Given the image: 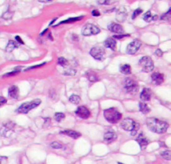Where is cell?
<instances>
[{
  "label": "cell",
  "instance_id": "cell-1",
  "mask_svg": "<svg viewBox=\"0 0 171 164\" xmlns=\"http://www.w3.org/2000/svg\"><path fill=\"white\" fill-rule=\"evenodd\" d=\"M146 125L148 126V128L152 131V132L159 133V134L165 133L169 127V124L167 122L162 121V120H159V119L154 118V117L147 118Z\"/></svg>",
  "mask_w": 171,
  "mask_h": 164
},
{
  "label": "cell",
  "instance_id": "cell-2",
  "mask_svg": "<svg viewBox=\"0 0 171 164\" xmlns=\"http://www.w3.org/2000/svg\"><path fill=\"white\" fill-rule=\"evenodd\" d=\"M103 115L108 122L110 123H117L119 122L121 118H122V114H121L116 108L111 107V108H107L103 111Z\"/></svg>",
  "mask_w": 171,
  "mask_h": 164
},
{
  "label": "cell",
  "instance_id": "cell-3",
  "mask_svg": "<svg viewBox=\"0 0 171 164\" xmlns=\"http://www.w3.org/2000/svg\"><path fill=\"white\" fill-rule=\"evenodd\" d=\"M41 104V100L40 99H34L29 102H25L22 103V104L16 109V113H21V114H27L30 110L38 107Z\"/></svg>",
  "mask_w": 171,
  "mask_h": 164
},
{
  "label": "cell",
  "instance_id": "cell-4",
  "mask_svg": "<svg viewBox=\"0 0 171 164\" xmlns=\"http://www.w3.org/2000/svg\"><path fill=\"white\" fill-rule=\"evenodd\" d=\"M139 65L142 69V71H144L146 73H149L154 69V63L153 60L149 56H143L139 60Z\"/></svg>",
  "mask_w": 171,
  "mask_h": 164
},
{
  "label": "cell",
  "instance_id": "cell-5",
  "mask_svg": "<svg viewBox=\"0 0 171 164\" xmlns=\"http://www.w3.org/2000/svg\"><path fill=\"white\" fill-rule=\"evenodd\" d=\"M89 54L97 61H103L105 59V49L100 46H94L90 49Z\"/></svg>",
  "mask_w": 171,
  "mask_h": 164
},
{
  "label": "cell",
  "instance_id": "cell-6",
  "mask_svg": "<svg viewBox=\"0 0 171 164\" xmlns=\"http://www.w3.org/2000/svg\"><path fill=\"white\" fill-rule=\"evenodd\" d=\"M100 28L98 26L94 25V24H90L88 23L86 24L83 28H82L81 33L83 36H91V35H97L100 33Z\"/></svg>",
  "mask_w": 171,
  "mask_h": 164
},
{
  "label": "cell",
  "instance_id": "cell-7",
  "mask_svg": "<svg viewBox=\"0 0 171 164\" xmlns=\"http://www.w3.org/2000/svg\"><path fill=\"white\" fill-rule=\"evenodd\" d=\"M138 83L134 80V79H131V78H126L124 80V88L126 90L127 93L130 94H134L138 90Z\"/></svg>",
  "mask_w": 171,
  "mask_h": 164
},
{
  "label": "cell",
  "instance_id": "cell-8",
  "mask_svg": "<svg viewBox=\"0 0 171 164\" xmlns=\"http://www.w3.org/2000/svg\"><path fill=\"white\" fill-rule=\"evenodd\" d=\"M141 47V41L139 39H134L132 42H130L127 45V48H126V52L130 55H134L137 52L139 51V49Z\"/></svg>",
  "mask_w": 171,
  "mask_h": 164
},
{
  "label": "cell",
  "instance_id": "cell-9",
  "mask_svg": "<svg viewBox=\"0 0 171 164\" xmlns=\"http://www.w3.org/2000/svg\"><path fill=\"white\" fill-rule=\"evenodd\" d=\"M75 113H76L77 116L82 118V119H87V118H89L90 115H91L90 110L86 106H79L78 108L76 109Z\"/></svg>",
  "mask_w": 171,
  "mask_h": 164
},
{
  "label": "cell",
  "instance_id": "cell-10",
  "mask_svg": "<svg viewBox=\"0 0 171 164\" xmlns=\"http://www.w3.org/2000/svg\"><path fill=\"white\" fill-rule=\"evenodd\" d=\"M164 75L160 72H154L151 75V81L154 85H160L164 82Z\"/></svg>",
  "mask_w": 171,
  "mask_h": 164
},
{
  "label": "cell",
  "instance_id": "cell-11",
  "mask_svg": "<svg viewBox=\"0 0 171 164\" xmlns=\"http://www.w3.org/2000/svg\"><path fill=\"white\" fill-rule=\"evenodd\" d=\"M117 139V135L114 132L113 130H107L105 133H104V140H105L108 144H111Z\"/></svg>",
  "mask_w": 171,
  "mask_h": 164
},
{
  "label": "cell",
  "instance_id": "cell-12",
  "mask_svg": "<svg viewBox=\"0 0 171 164\" xmlns=\"http://www.w3.org/2000/svg\"><path fill=\"white\" fill-rule=\"evenodd\" d=\"M108 30L113 32V33H115V34H122V33H124L123 27L121 26L120 24L115 23V22H112V23H110L108 25Z\"/></svg>",
  "mask_w": 171,
  "mask_h": 164
},
{
  "label": "cell",
  "instance_id": "cell-13",
  "mask_svg": "<svg viewBox=\"0 0 171 164\" xmlns=\"http://www.w3.org/2000/svg\"><path fill=\"white\" fill-rule=\"evenodd\" d=\"M135 121L131 118H125L123 119V121L121 122V128L124 129L125 131H131L132 128L134 126Z\"/></svg>",
  "mask_w": 171,
  "mask_h": 164
},
{
  "label": "cell",
  "instance_id": "cell-14",
  "mask_svg": "<svg viewBox=\"0 0 171 164\" xmlns=\"http://www.w3.org/2000/svg\"><path fill=\"white\" fill-rule=\"evenodd\" d=\"M14 123L12 122H8L6 124H4L1 130H0V133L2 134V136H9V134L12 132L13 130V127H14Z\"/></svg>",
  "mask_w": 171,
  "mask_h": 164
},
{
  "label": "cell",
  "instance_id": "cell-15",
  "mask_svg": "<svg viewBox=\"0 0 171 164\" xmlns=\"http://www.w3.org/2000/svg\"><path fill=\"white\" fill-rule=\"evenodd\" d=\"M104 46L108 49H111L112 51H115L117 48V41L115 40L113 37H109L104 41Z\"/></svg>",
  "mask_w": 171,
  "mask_h": 164
},
{
  "label": "cell",
  "instance_id": "cell-16",
  "mask_svg": "<svg viewBox=\"0 0 171 164\" xmlns=\"http://www.w3.org/2000/svg\"><path fill=\"white\" fill-rule=\"evenodd\" d=\"M136 141L138 142V144L140 146V148L141 149H145L147 145L149 144V141H148V139L144 136V134L143 133H140L138 136H137V138H136Z\"/></svg>",
  "mask_w": 171,
  "mask_h": 164
},
{
  "label": "cell",
  "instance_id": "cell-17",
  "mask_svg": "<svg viewBox=\"0 0 171 164\" xmlns=\"http://www.w3.org/2000/svg\"><path fill=\"white\" fill-rule=\"evenodd\" d=\"M8 95L10 98H12V99H17L18 98V95H19V89L18 87L16 85H12L9 87L8 89Z\"/></svg>",
  "mask_w": 171,
  "mask_h": 164
},
{
  "label": "cell",
  "instance_id": "cell-18",
  "mask_svg": "<svg viewBox=\"0 0 171 164\" xmlns=\"http://www.w3.org/2000/svg\"><path fill=\"white\" fill-rule=\"evenodd\" d=\"M151 90L149 88H143L140 93V99L142 101H149L151 99Z\"/></svg>",
  "mask_w": 171,
  "mask_h": 164
},
{
  "label": "cell",
  "instance_id": "cell-19",
  "mask_svg": "<svg viewBox=\"0 0 171 164\" xmlns=\"http://www.w3.org/2000/svg\"><path fill=\"white\" fill-rule=\"evenodd\" d=\"M126 17H127V11H126L125 8H120L117 11V15H116V19L119 22H124L126 20Z\"/></svg>",
  "mask_w": 171,
  "mask_h": 164
},
{
  "label": "cell",
  "instance_id": "cell-20",
  "mask_svg": "<svg viewBox=\"0 0 171 164\" xmlns=\"http://www.w3.org/2000/svg\"><path fill=\"white\" fill-rule=\"evenodd\" d=\"M60 133L67 135V136H69V137L73 138V139H77L81 136V134L79 132H77V131H75V130H63Z\"/></svg>",
  "mask_w": 171,
  "mask_h": 164
},
{
  "label": "cell",
  "instance_id": "cell-21",
  "mask_svg": "<svg viewBox=\"0 0 171 164\" xmlns=\"http://www.w3.org/2000/svg\"><path fill=\"white\" fill-rule=\"evenodd\" d=\"M158 17H159L158 15H152L151 11H147L144 15H143L142 18H143V20H144V21H146V22H151V21H153V20L159 19Z\"/></svg>",
  "mask_w": 171,
  "mask_h": 164
},
{
  "label": "cell",
  "instance_id": "cell-22",
  "mask_svg": "<svg viewBox=\"0 0 171 164\" xmlns=\"http://www.w3.org/2000/svg\"><path fill=\"white\" fill-rule=\"evenodd\" d=\"M84 18V16H78V17H71L69 19H66V20H63L61 22H59L58 24L56 25H61V24H69V23H73V22H76V21H80ZM55 25V26H56Z\"/></svg>",
  "mask_w": 171,
  "mask_h": 164
},
{
  "label": "cell",
  "instance_id": "cell-23",
  "mask_svg": "<svg viewBox=\"0 0 171 164\" xmlns=\"http://www.w3.org/2000/svg\"><path fill=\"white\" fill-rule=\"evenodd\" d=\"M86 77L87 79L89 80L92 83H94V82H97L99 80L98 76L95 72H93V71H87L86 72Z\"/></svg>",
  "mask_w": 171,
  "mask_h": 164
},
{
  "label": "cell",
  "instance_id": "cell-24",
  "mask_svg": "<svg viewBox=\"0 0 171 164\" xmlns=\"http://www.w3.org/2000/svg\"><path fill=\"white\" fill-rule=\"evenodd\" d=\"M119 70H120V72L122 73V74H125V75H128V74H131V66L129 64H122V65H120V67H119Z\"/></svg>",
  "mask_w": 171,
  "mask_h": 164
},
{
  "label": "cell",
  "instance_id": "cell-25",
  "mask_svg": "<svg viewBox=\"0 0 171 164\" xmlns=\"http://www.w3.org/2000/svg\"><path fill=\"white\" fill-rule=\"evenodd\" d=\"M18 47V44L16 41H13V40H9L8 43H7V46H6V51L7 52H12L14 49H16Z\"/></svg>",
  "mask_w": 171,
  "mask_h": 164
},
{
  "label": "cell",
  "instance_id": "cell-26",
  "mask_svg": "<svg viewBox=\"0 0 171 164\" xmlns=\"http://www.w3.org/2000/svg\"><path fill=\"white\" fill-rule=\"evenodd\" d=\"M138 107H139V110L141 111V113H143V114H147L148 112H150V108L148 107L146 103L140 102L138 104Z\"/></svg>",
  "mask_w": 171,
  "mask_h": 164
},
{
  "label": "cell",
  "instance_id": "cell-27",
  "mask_svg": "<svg viewBox=\"0 0 171 164\" xmlns=\"http://www.w3.org/2000/svg\"><path fill=\"white\" fill-rule=\"evenodd\" d=\"M69 101L72 103V104H79L80 101H81V98L78 96V95H76V94H72L70 97H69Z\"/></svg>",
  "mask_w": 171,
  "mask_h": 164
},
{
  "label": "cell",
  "instance_id": "cell-28",
  "mask_svg": "<svg viewBox=\"0 0 171 164\" xmlns=\"http://www.w3.org/2000/svg\"><path fill=\"white\" fill-rule=\"evenodd\" d=\"M22 67L21 66H18V67H15L13 71H11V72H8L5 75H3V77H9V76H14V75H17L18 73H20Z\"/></svg>",
  "mask_w": 171,
  "mask_h": 164
},
{
  "label": "cell",
  "instance_id": "cell-29",
  "mask_svg": "<svg viewBox=\"0 0 171 164\" xmlns=\"http://www.w3.org/2000/svg\"><path fill=\"white\" fill-rule=\"evenodd\" d=\"M57 63H58V65H60V66H62V67H65V66H67V65H68L67 59L64 58V57H58Z\"/></svg>",
  "mask_w": 171,
  "mask_h": 164
},
{
  "label": "cell",
  "instance_id": "cell-30",
  "mask_svg": "<svg viewBox=\"0 0 171 164\" xmlns=\"http://www.w3.org/2000/svg\"><path fill=\"white\" fill-rule=\"evenodd\" d=\"M54 118H55V120H56V121L61 122L62 120L65 118V114L62 113V112H56V113H55V115H54Z\"/></svg>",
  "mask_w": 171,
  "mask_h": 164
},
{
  "label": "cell",
  "instance_id": "cell-31",
  "mask_svg": "<svg viewBox=\"0 0 171 164\" xmlns=\"http://www.w3.org/2000/svg\"><path fill=\"white\" fill-rule=\"evenodd\" d=\"M13 16V12H11V10H7L6 12H4L2 14V19H5V20H10L11 18H12Z\"/></svg>",
  "mask_w": 171,
  "mask_h": 164
},
{
  "label": "cell",
  "instance_id": "cell-32",
  "mask_svg": "<svg viewBox=\"0 0 171 164\" xmlns=\"http://www.w3.org/2000/svg\"><path fill=\"white\" fill-rule=\"evenodd\" d=\"M170 13H171V8H169L168 9V11L166 12V13H164V14H162L160 17H159V19L160 20H166V21H169L170 20Z\"/></svg>",
  "mask_w": 171,
  "mask_h": 164
},
{
  "label": "cell",
  "instance_id": "cell-33",
  "mask_svg": "<svg viewBox=\"0 0 171 164\" xmlns=\"http://www.w3.org/2000/svg\"><path fill=\"white\" fill-rule=\"evenodd\" d=\"M161 156L163 157V159L165 160H170L171 158V152L167 149V150H164L161 152Z\"/></svg>",
  "mask_w": 171,
  "mask_h": 164
},
{
  "label": "cell",
  "instance_id": "cell-34",
  "mask_svg": "<svg viewBox=\"0 0 171 164\" xmlns=\"http://www.w3.org/2000/svg\"><path fill=\"white\" fill-rule=\"evenodd\" d=\"M142 12H143V10H142L141 8H137V9H135L134 11H133V13H132V19H133V20L136 19Z\"/></svg>",
  "mask_w": 171,
  "mask_h": 164
},
{
  "label": "cell",
  "instance_id": "cell-35",
  "mask_svg": "<svg viewBox=\"0 0 171 164\" xmlns=\"http://www.w3.org/2000/svg\"><path fill=\"white\" fill-rule=\"evenodd\" d=\"M139 127H140V124H139V123H137V122H135L133 128H132V130L130 131V132H131V135H136L137 132H138V130H139Z\"/></svg>",
  "mask_w": 171,
  "mask_h": 164
},
{
  "label": "cell",
  "instance_id": "cell-36",
  "mask_svg": "<svg viewBox=\"0 0 171 164\" xmlns=\"http://www.w3.org/2000/svg\"><path fill=\"white\" fill-rule=\"evenodd\" d=\"M50 146L54 149H60V148H62V147H63L62 144L59 143V142H52V143L50 144Z\"/></svg>",
  "mask_w": 171,
  "mask_h": 164
},
{
  "label": "cell",
  "instance_id": "cell-37",
  "mask_svg": "<svg viewBox=\"0 0 171 164\" xmlns=\"http://www.w3.org/2000/svg\"><path fill=\"white\" fill-rule=\"evenodd\" d=\"M130 35L129 34H124V33H122V34H115L114 36H113V38L115 40H117V39H122V38H125V37H129Z\"/></svg>",
  "mask_w": 171,
  "mask_h": 164
},
{
  "label": "cell",
  "instance_id": "cell-38",
  "mask_svg": "<svg viewBox=\"0 0 171 164\" xmlns=\"http://www.w3.org/2000/svg\"><path fill=\"white\" fill-rule=\"evenodd\" d=\"M97 2L100 5H106V4L108 5V4L113 3V0H97Z\"/></svg>",
  "mask_w": 171,
  "mask_h": 164
},
{
  "label": "cell",
  "instance_id": "cell-39",
  "mask_svg": "<svg viewBox=\"0 0 171 164\" xmlns=\"http://www.w3.org/2000/svg\"><path fill=\"white\" fill-rule=\"evenodd\" d=\"M45 64H46V62H43V63L38 64V65H34V66H31V67L26 68V69H25V71H27V70H31V69H35V68H39V67H42V66H44V65H45Z\"/></svg>",
  "mask_w": 171,
  "mask_h": 164
},
{
  "label": "cell",
  "instance_id": "cell-40",
  "mask_svg": "<svg viewBox=\"0 0 171 164\" xmlns=\"http://www.w3.org/2000/svg\"><path fill=\"white\" fill-rule=\"evenodd\" d=\"M63 74H64V75H75V74H76V70H74V69H70V70H68V71H64Z\"/></svg>",
  "mask_w": 171,
  "mask_h": 164
},
{
  "label": "cell",
  "instance_id": "cell-41",
  "mask_svg": "<svg viewBox=\"0 0 171 164\" xmlns=\"http://www.w3.org/2000/svg\"><path fill=\"white\" fill-rule=\"evenodd\" d=\"M15 40H16V42L17 43H19V44H21V45H24V41L22 40V38L20 37V36H15Z\"/></svg>",
  "mask_w": 171,
  "mask_h": 164
},
{
  "label": "cell",
  "instance_id": "cell-42",
  "mask_svg": "<svg viewBox=\"0 0 171 164\" xmlns=\"http://www.w3.org/2000/svg\"><path fill=\"white\" fill-rule=\"evenodd\" d=\"M154 54H155L156 56H158V57H162V55H163V52L161 51V49H156V51L154 52Z\"/></svg>",
  "mask_w": 171,
  "mask_h": 164
},
{
  "label": "cell",
  "instance_id": "cell-43",
  "mask_svg": "<svg viewBox=\"0 0 171 164\" xmlns=\"http://www.w3.org/2000/svg\"><path fill=\"white\" fill-rule=\"evenodd\" d=\"M6 102H7L6 98L3 97V96H0V106H2V105H4V104H6Z\"/></svg>",
  "mask_w": 171,
  "mask_h": 164
},
{
  "label": "cell",
  "instance_id": "cell-44",
  "mask_svg": "<svg viewBox=\"0 0 171 164\" xmlns=\"http://www.w3.org/2000/svg\"><path fill=\"white\" fill-rule=\"evenodd\" d=\"M91 14L93 16H99V15H100V12H99L98 10H96V9H93L92 11H91Z\"/></svg>",
  "mask_w": 171,
  "mask_h": 164
},
{
  "label": "cell",
  "instance_id": "cell-45",
  "mask_svg": "<svg viewBox=\"0 0 171 164\" xmlns=\"http://www.w3.org/2000/svg\"><path fill=\"white\" fill-rule=\"evenodd\" d=\"M38 1L41 3H49V2H51L52 0H38Z\"/></svg>",
  "mask_w": 171,
  "mask_h": 164
},
{
  "label": "cell",
  "instance_id": "cell-46",
  "mask_svg": "<svg viewBox=\"0 0 171 164\" xmlns=\"http://www.w3.org/2000/svg\"><path fill=\"white\" fill-rule=\"evenodd\" d=\"M48 31V29H45V30H44V31H42L41 32V33H40V36H42V35H44V34H45L46 33V32Z\"/></svg>",
  "mask_w": 171,
  "mask_h": 164
},
{
  "label": "cell",
  "instance_id": "cell-47",
  "mask_svg": "<svg viewBox=\"0 0 171 164\" xmlns=\"http://www.w3.org/2000/svg\"><path fill=\"white\" fill-rule=\"evenodd\" d=\"M56 19H57V18H54V19H53V20L51 21V22H50V23H49V25H50V26H51V25H52V24L54 23V21H55V20H56Z\"/></svg>",
  "mask_w": 171,
  "mask_h": 164
},
{
  "label": "cell",
  "instance_id": "cell-48",
  "mask_svg": "<svg viewBox=\"0 0 171 164\" xmlns=\"http://www.w3.org/2000/svg\"><path fill=\"white\" fill-rule=\"evenodd\" d=\"M48 38H49V39L53 40V37H52V35H51V34H49V35H48Z\"/></svg>",
  "mask_w": 171,
  "mask_h": 164
},
{
  "label": "cell",
  "instance_id": "cell-49",
  "mask_svg": "<svg viewBox=\"0 0 171 164\" xmlns=\"http://www.w3.org/2000/svg\"><path fill=\"white\" fill-rule=\"evenodd\" d=\"M118 164H123V163H121V162H118Z\"/></svg>",
  "mask_w": 171,
  "mask_h": 164
},
{
  "label": "cell",
  "instance_id": "cell-50",
  "mask_svg": "<svg viewBox=\"0 0 171 164\" xmlns=\"http://www.w3.org/2000/svg\"><path fill=\"white\" fill-rule=\"evenodd\" d=\"M0 164H1V161H0Z\"/></svg>",
  "mask_w": 171,
  "mask_h": 164
}]
</instances>
